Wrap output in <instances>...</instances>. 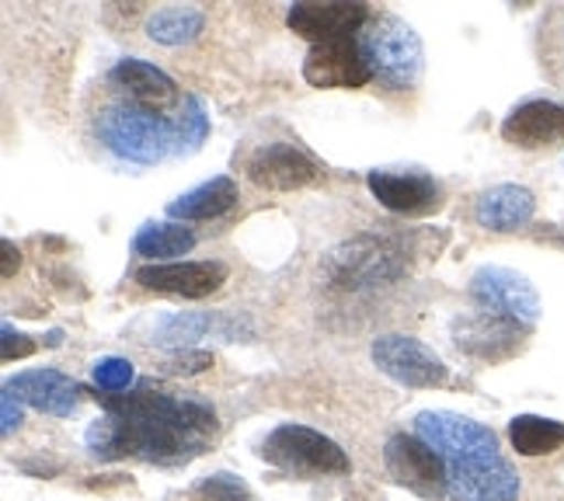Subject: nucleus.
Here are the masks:
<instances>
[{
	"mask_svg": "<svg viewBox=\"0 0 564 501\" xmlns=\"http://www.w3.org/2000/svg\"><path fill=\"white\" fill-rule=\"evenodd\" d=\"M105 415L88 428L84 443L95 460L140 456L147 464L178 467L203 456L220 432L216 407L195 394H116L101 397Z\"/></svg>",
	"mask_w": 564,
	"mask_h": 501,
	"instance_id": "nucleus-1",
	"label": "nucleus"
},
{
	"mask_svg": "<svg viewBox=\"0 0 564 501\" xmlns=\"http://www.w3.org/2000/svg\"><path fill=\"white\" fill-rule=\"evenodd\" d=\"M91 137L105 154L122 164L154 167L192 157L209 137V112L195 95L178 112H164L101 87L91 108Z\"/></svg>",
	"mask_w": 564,
	"mask_h": 501,
	"instance_id": "nucleus-2",
	"label": "nucleus"
},
{
	"mask_svg": "<svg viewBox=\"0 0 564 501\" xmlns=\"http://www.w3.org/2000/svg\"><path fill=\"white\" fill-rule=\"evenodd\" d=\"M415 435L440 453L449 501H519L523 477L498 449L495 432L457 411H422Z\"/></svg>",
	"mask_w": 564,
	"mask_h": 501,
	"instance_id": "nucleus-3",
	"label": "nucleus"
},
{
	"mask_svg": "<svg viewBox=\"0 0 564 501\" xmlns=\"http://www.w3.org/2000/svg\"><path fill=\"white\" fill-rule=\"evenodd\" d=\"M359 50L380 80L390 91H408L415 87L425 70V50L419 32L398 14H373L359 32Z\"/></svg>",
	"mask_w": 564,
	"mask_h": 501,
	"instance_id": "nucleus-4",
	"label": "nucleus"
},
{
	"mask_svg": "<svg viewBox=\"0 0 564 501\" xmlns=\"http://www.w3.org/2000/svg\"><path fill=\"white\" fill-rule=\"evenodd\" d=\"M262 456L279 467L282 473L293 477H328V473H349L352 464L338 443H332L328 435H321L307 425H279L269 432V439L262 446Z\"/></svg>",
	"mask_w": 564,
	"mask_h": 501,
	"instance_id": "nucleus-5",
	"label": "nucleus"
},
{
	"mask_svg": "<svg viewBox=\"0 0 564 501\" xmlns=\"http://www.w3.org/2000/svg\"><path fill=\"white\" fill-rule=\"evenodd\" d=\"M404 251L383 237H356L328 258V279L341 290H370L401 279Z\"/></svg>",
	"mask_w": 564,
	"mask_h": 501,
	"instance_id": "nucleus-6",
	"label": "nucleus"
},
{
	"mask_svg": "<svg viewBox=\"0 0 564 501\" xmlns=\"http://www.w3.org/2000/svg\"><path fill=\"white\" fill-rule=\"evenodd\" d=\"M470 296L481 314L523 324V328H533L540 317V296L533 290V282L502 265L477 269L470 275Z\"/></svg>",
	"mask_w": 564,
	"mask_h": 501,
	"instance_id": "nucleus-7",
	"label": "nucleus"
},
{
	"mask_svg": "<svg viewBox=\"0 0 564 501\" xmlns=\"http://www.w3.org/2000/svg\"><path fill=\"white\" fill-rule=\"evenodd\" d=\"M383 467L398 484L422 498H446V467L440 453L415 432H394L383 446Z\"/></svg>",
	"mask_w": 564,
	"mask_h": 501,
	"instance_id": "nucleus-8",
	"label": "nucleus"
},
{
	"mask_svg": "<svg viewBox=\"0 0 564 501\" xmlns=\"http://www.w3.org/2000/svg\"><path fill=\"white\" fill-rule=\"evenodd\" d=\"M373 362H377L380 373L398 380L401 386L432 390V386L449 383L446 362L432 352L425 341L408 338V335H380L373 341Z\"/></svg>",
	"mask_w": 564,
	"mask_h": 501,
	"instance_id": "nucleus-9",
	"label": "nucleus"
},
{
	"mask_svg": "<svg viewBox=\"0 0 564 501\" xmlns=\"http://www.w3.org/2000/svg\"><path fill=\"white\" fill-rule=\"evenodd\" d=\"M248 182L269 192H296L317 185L324 178V167L293 143H262L254 154L245 161Z\"/></svg>",
	"mask_w": 564,
	"mask_h": 501,
	"instance_id": "nucleus-10",
	"label": "nucleus"
},
{
	"mask_svg": "<svg viewBox=\"0 0 564 501\" xmlns=\"http://www.w3.org/2000/svg\"><path fill=\"white\" fill-rule=\"evenodd\" d=\"M303 80L311 87H324V91H356L373 80L370 63H366L359 39H341V42H321L311 46L307 59H303Z\"/></svg>",
	"mask_w": 564,
	"mask_h": 501,
	"instance_id": "nucleus-11",
	"label": "nucleus"
},
{
	"mask_svg": "<svg viewBox=\"0 0 564 501\" xmlns=\"http://www.w3.org/2000/svg\"><path fill=\"white\" fill-rule=\"evenodd\" d=\"M101 87L116 95H126L140 105H154V108H164V112H178V108L188 105V91L171 80L164 70H158L154 63L147 59H119L112 70L105 74Z\"/></svg>",
	"mask_w": 564,
	"mask_h": 501,
	"instance_id": "nucleus-12",
	"label": "nucleus"
},
{
	"mask_svg": "<svg viewBox=\"0 0 564 501\" xmlns=\"http://www.w3.org/2000/svg\"><path fill=\"white\" fill-rule=\"evenodd\" d=\"M366 185L383 209L398 216H429L443 206V185L422 171H370Z\"/></svg>",
	"mask_w": 564,
	"mask_h": 501,
	"instance_id": "nucleus-13",
	"label": "nucleus"
},
{
	"mask_svg": "<svg viewBox=\"0 0 564 501\" xmlns=\"http://www.w3.org/2000/svg\"><path fill=\"white\" fill-rule=\"evenodd\" d=\"M370 8L366 4H293L286 21L290 29L307 39L311 46L321 42H341V39H359V32L370 21Z\"/></svg>",
	"mask_w": 564,
	"mask_h": 501,
	"instance_id": "nucleus-14",
	"label": "nucleus"
},
{
	"mask_svg": "<svg viewBox=\"0 0 564 501\" xmlns=\"http://www.w3.org/2000/svg\"><path fill=\"white\" fill-rule=\"evenodd\" d=\"M133 279L143 290L203 299L227 282V265L220 261H171V265H143L133 272Z\"/></svg>",
	"mask_w": 564,
	"mask_h": 501,
	"instance_id": "nucleus-15",
	"label": "nucleus"
},
{
	"mask_svg": "<svg viewBox=\"0 0 564 501\" xmlns=\"http://www.w3.org/2000/svg\"><path fill=\"white\" fill-rule=\"evenodd\" d=\"M502 140L519 150H547L564 143V105L551 98H530L516 105L502 122Z\"/></svg>",
	"mask_w": 564,
	"mask_h": 501,
	"instance_id": "nucleus-16",
	"label": "nucleus"
},
{
	"mask_svg": "<svg viewBox=\"0 0 564 501\" xmlns=\"http://www.w3.org/2000/svg\"><path fill=\"white\" fill-rule=\"evenodd\" d=\"M527 335H530V328H523V324H512V320L491 317L481 311L453 324V338H457V345L467 356L485 359V362H502V359L516 356Z\"/></svg>",
	"mask_w": 564,
	"mask_h": 501,
	"instance_id": "nucleus-17",
	"label": "nucleus"
},
{
	"mask_svg": "<svg viewBox=\"0 0 564 501\" xmlns=\"http://www.w3.org/2000/svg\"><path fill=\"white\" fill-rule=\"evenodd\" d=\"M4 386H11L21 401L53 418H70L80 404V383L59 373V369H29V373L11 377Z\"/></svg>",
	"mask_w": 564,
	"mask_h": 501,
	"instance_id": "nucleus-18",
	"label": "nucleus"
},
{
	"mask_svg": "<svg viewBox=\"0 0 564 501\" xmlns=\"http://www.w3.org/2000/svg\"><path fill=\"white\" fill-rule=\"evenodd\" d=\"M533 213H536V199L523 185H495L477 195V203H474V220L495 233L527 227L533 220Z\"/></svg>",
	"mask_w": 564,
	"mask_h": 501,
	"instance_id": "nucleus-19",
	"label": "nucleus"
},
{
	"mask_svg": "<svg viewBox=\"0 0 564 501\" xmlns=\"http://www.w3.org/2000/svg\"><path fill=\"white\" fill-rule=\"evenodd\" d=\"M237 203V185L227 174H216V178L203 182L199 188L185 192L182 199H175L167 206V216H175V220H216V216L230 213Z\"/></svg>",
	"mask_w": 564,
	"mask_h": 501,
	"instance_id": "nucleus-20",
	"label": "nucleus"
},
{
	"mask_svg": "<svg viewBox=\"0 0 564 501\" xmlns=\"http://www.w3.org/2000/svg\"><path fill=\"white\" fill-rule=\"evenodd\" d=\"M206 29V11L192 4H171L158 8L147 18V35L161 42V46H185Z\"/></svg>",
	"mask_w": 564,
	"mask_h": 501,
	"instance_id": "nucleus-21",
	"label": "nucleus"
},
{
	"mask_svg": "<svg viewBox=\"0 0 564 501\" xmlns=\"http://www.w3.org/2000/svg\"><path fill=\"white\" fill-rule=\"evenodd\" d=\"M195 248V233L182 224H143L133 237V254L150 261H167L188 254Z\"/></svg>",
	"mask_w": 564,
	"mask_h": 501,
	"instance_id": "nucleus-22",
	"label": "nucleus"
},
{
	"mask_svg": "<svg viewBox=\"0 0 564 501\" xmlns=\"http://www.w3.org/2000/svg\"><path fill=\"white\" fill-rule=\"evenodd\" d=\"M509 443L519 456H547L564 446V425L540 415H519L509 425Z\"/></svg>",
	"mask_w": 564,
	"mask_h": 501,
	"instance_id": "nucleus-23",
	"label": "nucleus"
},
{
	"mask_svg": "<svg viewBox=\"0 0 564 501\" xmlns=\"http://www.w3.org/2000/svg\"><path fill=\"white\" fill-rule=\"evenodd\" d=\"M216 328L209 314H171L158 328V345H192L195 338H206V331Z\"/></svg>",
	"mask_w": 564,
	"mask_h": 501,
	"instance_id": "nucleus-24",
	"label": "nucleus"
},
{
	"mask_svg": "<svg viewBox=\"0 0 564 501\" xmlns=\"http://www.w3.org/2000/svg\"><path fill=\"white\" fill-rule=\"evenodd\" d=\"M192 494L199 498V501H254L251 488L241 481V477H234L227 470L206 477V481H199Z\"/></svg>",
	"mask_w": 564,
	"mask_h": 501,
	"instance_id": "nucleus-25",
	"label": "nucleus"
},
{
	"mask_svg": "<svg viewBox=\"0 0 564 501\" xmlns=\"http://www.w3.org/2000/svg\"><path fill=\"white\" fill-rule=\"evenodd\" d=\"M95 383L98 390H105L108 397L122 394V390H129V383H133V362L129 359H119V356H105L95 362Z\"/></svg>",
	"mask_w": 564,
	"mask_h": 501,
	"instance_id": "nucleus-26",
	"label": "nucleus"
},
{
	"mask_svg": "<svg viewBox=\"0 0 564 501\" xmlns=\"http://www.w3.org/2000/svg\"><path fill=\"white\" fill-rule=\"evenodd\" d=\"M32 352H35V341L29 335H18L11 324L0 328V359L14 362V359H29Z\"/></svg>",
	"mask_w": 564,
	"mask_h": 501,
	"instance_id": "nucleus-27",
	"label": "nucleus"
},
{
	"mask_svg": "<svg viewBox=\"0 0 564 501\" xmlns=\"http://www.w3.org/2000/svg\"><path fill=\"white\" fill-rule=\"evenodd\" d=\"M213 362V356L209 352H185V356H175L167 362V369L171 373H203V369Z\"/></svg>",
	"mask_w": 564,
	"mask_h": 501,
	"instance_id": "nucleus-28",
	"label": "nucleus"
},
{
	"mask_svg": "<svg viewBox=\"0 0 564 501\" xmlns=\"http://www.w3.org/2000/svg\"><path fill=\"white\" fill-rule=\"evenodd\" d=\"M0 401H4V425H0V432L11 435V432L21 425V404H25V401H21L11 386H4V394H0Z\"/></svg>",
	"mask_w": 564,
	"mask_h": 501,
	"instance_id": "nucleus-29",
	"label": "nucleus"
},
{
	"mask_svg": "<svg viewBox=\"0 0 564 501\" xmlns=\"http://www.w3.org/2000/svg\"><path fill=\"white\" fill-rule=\"evenodd\" d=\"M0 251H4V265H0V275L11 279L18 272V265H21V251L14 248V241H4V244H0Z\"/></svg>",
	"mask_w": 564,
	"mask_h": 501,
	"instance_id": "nucleus-30",
	"label": "nucleus"
},
{
	"mask_svg": "<svg viewBox=\"0 0 564 501\" xmlns=\"http://www.w3.org/2000/svg\"><path fill=\"white\" fill-rule=\"evenodd\" d=\"M561 56H564V25H561Z\"/></svg>",
	"mask_w": 564,
	"mask_h": 501,
	"instance_id": "nucleus-31",
	"label": "nucleus"
}]
</instances>
